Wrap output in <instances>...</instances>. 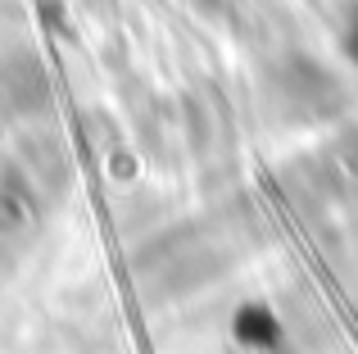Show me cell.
I'll return each instance as SVG.
<instances>
[{"mask_svg": "<svg viewBox=\"0 0 358 354\" xmlns=\"http://www.w3.org/2000/svg\"><path fill=\"white\" fill-rule=\"evenodd\" d=\"M354 55H358V36H354Z\"/></svg>", "mask_w": 358, "mask_h": 354, "instance_id": "cell-1", "label": "cell"}]
</instances>
